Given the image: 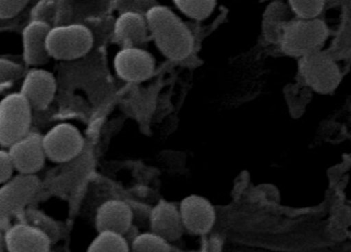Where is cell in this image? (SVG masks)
<instances>
[{
    "mask_svg": "<svg viewBox=\"0 0 351 252\" xmlns=\"http://www.w3.org/2000/svg\"><path fill=\"white\" fill-rule=\"evenodd\" d=\"M149 34L169 59L183 60L193 49V36L185 23L165 5L152 6L145 14Z\"/></svg>",
    "mask_w": 351,
    "mask_h": 252,
    "instance_id": "6da1fadb",
    "label": "cell"
},
{
    "mask_svg": "<svg viewBox=\"0 0 351 252\" xmlns=\"http://www.w3.org/2000/svg\"><path fill=\"white\" fill-rule=\"evenodd\" d=\"M328 37V29L317 18H292L285 26L280 37L282 51L293 57H304L319 51Z\"/></svg>",
    "mask_w": 351,
    "mask_h": 252,
    "instance_id": "7a4b0ae2",
    "label": "cell"
},
{
    "mask_svg": "<svg viewBox=\"0 0 351 252\" xmlns=\"http://www.w3.org/2000/svg\"><path fill=\"white\" fill-rule=\"evenodd\" d=\"M94 45L92 31L82 24L51 27L47 37L49 57L70 61L84 57Z\"/></svg>",
    "mask_w": 351,
    "mask_h": 252,
    "instance_id": "3957f363",
    "label": "cell"
},
{
    "mask_svg": "<svg viewBox=\"0 0 351 252\" xmlns=\"http://www.w3.org/2000/svg\"><path fill=\"white\" fill-rule=\"evenodd\" d=\"M32 107L21 92L8 94L0 101V144L10 147L28 134Z\"/></svg>",
    "mask_w": 351,
    "mask_h": 252,
    "instance_id": "277c9868",
    "label": "cell"
},
{
    "mask_svg": "<svg viewBox=\"0 0 351 252\" xmlns=\"http://www.w3.org/2000/svg\"><path fill=\"white\" fill-rule=\"evenodd\" d=\"M39 181L35 175L20 173L0 187V226L22 212L36 194Z\"/></svg>",
    "mask_w": 351,
    "mask_h": 252,
    "instance_id": "5b68a950",
    "label": "cell"
},
{
    "mask_svg": "<svg viewBox=\"0 0 351 252\" xmlns=\"http://www.w3.org/2000/svg\"><path fill=\"white\" fill-rule=\"evenodd\" d=\"M299 69L305 84L321 94L333 92L341 80V73L335 62L319 51L301 57Z\"/></svg>",
    "mask_w": 351,
    "mask_h": 252,
    "instance_id": "8992f818",
    "label": "cell"
},
{
    "mask_svg": "<svg viewBox=\"0 0 351 252\" xmlns=\"http://www.w3.org/2000/svg\"><path fill=\"white\" fill-rule=\"evenodd\" d=\"M47 158L53 162H67L75 158L84 148V136L76 126L59 123L43 136Z\"/></svg>",
    "mask_w": 351,
    "mask_h": 252,
    "instance_id": "52a82bcc",
    "label": "cell"
},
{
    "mask_svg": "<svg viewBox=\"0 0 351 252\" xmlns=\"http://www.w3.org/2000/svg\"><path fill=\"white\" fill-rule=\"evenodd\" d=\"M117 75L128 82H140L148 79L156 67L152 53L139 47H121L113 61Z\"/></svg>",
    "mask_w": 351,
    "mask_h": 252,
    "instance_id": "ba28073f",
    "label": "cell"
},
{
    "mask_svg": "<svg viewBox=\"0 0 351 252\" xmlns=\"http://www.w3.org/2000/svg\"><path fill=\"white\" fill-rule=\"evenodd\" d=\"M8 152L14 162V168L19 173L34 175L45 164V148L43 136L30 132L19 138L8 147Z\"/></svg>",
    "mask_w": 351,
    "mask_h": 252,
    "instance_id": "9c48e42d",
    "label": "cell"
},
{
    "mask_svg": "<svg viewBox=\"0 0 351 252\" xmlns=\"http://www.w3.org/2000/svg\"><path fill=\"white\" fill-rule=\"evenodd\" d=\"M179 210L184 228L192 234H206L214 226L216 220L214 206L202 196H187L182 200Z\"/></svg>",
    "mask_w": 351,
    "mask_h": 252,
    "instance_id": "30bf717a",
    "label": "cell"
},
{
    "mask_svg": "<svg viewBox=\"0 0 351 252\" xmlns=\"http://www.w3.org/2000/svg\"><path fill=\"white\" fill-rule=\"evenodd\" d=\"M57 90L55 76L47 70L34 68L27 72L23 80L21 94L35 110L49 107Z\"/></svg>",
    "mask_w": 351,
    "mask_h": 252,
    "instance_id": "8fae6325",
    "label": "cell"
},
{
    "mask_svg": "<svg viewBox=\"0 0 351 252\" xmlns=\"http://www.w3.org/2000/svg\"><path fill=\"white\" fill-rule=\"evenodd\" d=\"M51 25L47 21L34 18L25 27L22 33L23 57L27 65L38 67L49 62L47 37Z\"/></svg>",
    "mask_w": 351,
    "mask_h": 252,
    "instance_id": "7c38bea8",
    "label": "cell"
},
{
    "mask_svg": "<svg viewBox=\"0 0 351 252\" xmlns=\"http://www.w3.org/2000/svg\"><path fill=\"white\" fill-rule=\"evenodd\" d=\"M113 34L117 42L123 47H141L149 36L145 14L134 10L119 12L114 23Z\"/></svg>",
    "mask_w": 351,
    "mask_h": 252,
    "instance_id": "4fadbf2b",
    "label": "cell"
},
{
    "mask_svg": "<svg viewBox=\"0 0 351 252\" xmlns=\"http://www.w3.org/2000/svg\"><path fill=\"white\" fill-rule=\"evenodd\" d=\"M5 247L8 251H47L51 249V239L38 227L16 224L10 227L5 234Z\"/></svg>",
    "mask_w": 351,
    "mask_h": 252,
    "instance_id": "5bb4252c",
    "label": "cell"
},
{
    "mask_svg": "<svg viewBox=\"0 0 351 252\" xmlns=\"http://www.w3.org/2000/svg\"><path fill=\"white\" fill-rule=\"evenodd\" d=\"M133 218V210L129 204L121 200H107L97 210V229L125 235L132 229Z\"/></svg>",
    "mask_w": 351,
    "mask_h": 252,
    "instance_id": "9a60e30c",
    "label": "cell"
},
{
    "mask_svg": "<svg viewBox=\"0 0 351 252\" xmlns=\"http://www.w3.org/2000/svg\"><path fill=\"white\" fill-rule=\"evenodd\" d=\"M149 223L152 232L164 237L169 242L178 240L185 229L180 210L172 202H158L150 212Z\"/></svg>",
    "mask_w": 351,
    "mask_h": 252,
    "instance_id": "2e32d148",
    "label": "cell"
},
{
    "mask_svg": "<svg viewBox=\"0 0 351 252\" xmlns=\"http://www.w3.org/2000/svg\"><path fill=\"white\" fill-rule=\"evenodd\" d=\"M292 8L282 1H272L264 10L262 32L270 43H278L285 26L292 20Z\"/></svg>",
    "mask_w": 351,
    "mask_h": 252,
    "instance_id": "e0dca14e",
    "label": "cell"
},
{
    "mask_svg": "<svg viewBox=\"0 0 351 252\" xmlns=\"http://www.w3.org/2000/svg\"><path fill=\"white\" fill-rule=\"evenodd\" d=\"M130 251H131V247L125 235L108 230L99 231L98 236L88 247V251L90 252Z\"/></svg>",
    "mask_w": 351,
    "mask_h": 252,
    "instance_id": "ac0fdd59",
    "label": "cell"
},
{
    "mask_svg": "<svg viewBox=\"0 0 351 252\" xmlns=\"http://www.w3.org/2000/svg\"><path fill=\"white\" fill-rule=\"evenodd\" d=\"M131 249L134 251H172L168 240L154 232L142 233L132 240Z\"/></svg>",
    "mask_w": 351,
    "mask_h": 252,
    "instance_id": "d6986e66",
    "label": "cell"
},
{
    "mask_svg": "<svg viewBox=\"0 0 351 252\" xmlns=\"http://www.w3.org/2000/svg\"><path fill=\"white\" fill-rule=\"evenodd\" d=\"M174 2L184 14L195 20L208 18L216 5V0H174Z\"/></svg>",
    "mask_w": 351,
    "mask_h": 252,
    "instance_id": "ffe728a7",
    "label": "cell"
},
{
    "mask_svg": "<svg viewBox=\"0 0 351 252\" xmlns=\"http://www.w3.org/2000/svg\"><path fill=\"white\" fill-rule=\"evenodd\" d=\"M24 73L23 66L16 62L0 58V92L10 88Z\"/></svg>",
    "mask_w": 351,
    "mask_h": 252,
    "instance_id": "44dd1931",
    "label": "cell"
},
{
    "mask_svg": "<svg viewBox=\"0 0 351 252\" xmlns=\"http://www.w3.org/2000/svg\"><path fill=\"white\" fill-rule=\"evenodd\" d=\"M325 0H289V5L298 18H317L321 14Z\"/></svg>",
    "mask_w": 351,
    "mask_h": 252,
    "instance_id": "7402d4cb",
    "label": "cell"
},
{
    "mask_svg": "<svg viewBox=\"0 0 351 252\" xmlns=\"http://www.w3.org/2000/svg\"><path fill=\"white\" fill-rule=\"evenodd\" d=\"M30 0H0V18H12L22 12Z\"/></svg>",
    "mask_w": 351,
    "mask_h": 252,
    "instance_id": "603a6c76",
    "label": "cell"
},
{
    "mask_svg": "<svg viewBox=\"0 0 351 252\" xmlns=\"http://www.w3.org/2000/svg\"><path fill=\"white\" fill-rule=\"evenodd\" d=\"M16 171L8 151L0 150V184L5 183Z\"/></svg>",
    "mask_w": 351,
    "mask_h": 252,
    "instance_id": "cb8c5ba5",
    "label": "cell"
},
{
    "mask_svg": "<svg viewBox=\"0 0 351 252\" xmlns=\"http://www.w3.org/2000/svg\"><path fill=\"white\" fill-rule=\"evenodd\" d=\"M154 5H156V0H133L131 10L145 14Z\"/></svg>",
    "mask_w": 351,
    "mask_h": 252,
    "instance_id": "d4e9b609",
    "label": "cell"
},
{
    "mask_svg": "<svg viewBox=\"0 0 351 252\" xmlns=\"http://www.w3.org/2000/svg\"><path fill=\"white\" fill-rule=\"evenodd\" d=\"M113 3L119 12H127L131 10L133 0H113Z\"/></svg>",
    "mask_w": 351,
    "mask_h": 252,
    "instance_id": "484cf974",
    "label": "cell"
},
{
    "mask_svg": "<svg viewBox=\"0 0 351 252\" xmlns=\"http://www.w3.org/2000/svg\"><path fill=\"white\" fill-rule=\"evenodd\" d=\"M6 251L5 247V237L2 234L1 231H0V251Z\"/></svg>",
    "mask_w": 351,
    "mask_h": 252,
    "instance_id": "4316f807",
    "label": "cell"
}]
</instances>
